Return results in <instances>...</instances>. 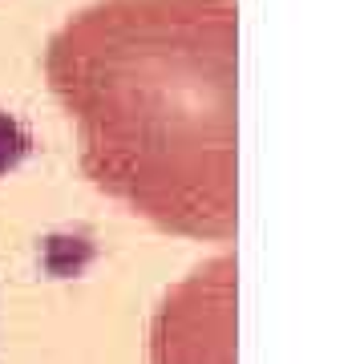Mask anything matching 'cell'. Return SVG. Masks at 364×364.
<instances>
[{
  "label": "cell",
  "mask_w": 364,
  "mask_h": 364,
  "mask_svg": "<svg viewBox=\"0 0 364 364\" xmlns=\"http://www.w3.org/2000/svg\"><path fill=\"white\" fill-rule=\"evenodd\" d=\"M235 0H97L45 77L97 191L170 235H235Z\"/></svg>",
  "instance_id": "1"
},
{
  "label": "cell",
  "mask_w": 364,
  "mask_h": 364,
  "mask_svg": "<svg viewBox=\"0 0 364 364\" xmlns=\"http://www.w3.org/2000/svg\"><path fill=\"white\" fill-rule=\"evenodd\" d=\"M158 364H231V259L182 284L158 316Z\"/></svg>",
  "instance_id": "2"
}]
</instances>
